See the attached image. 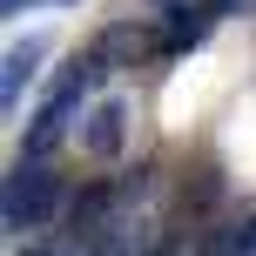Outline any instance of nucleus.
I'll list each match as a JSON object with an SVG mask.
<instances>
[{
  "instance_id": "f8f14e48",
  "label": "nucleus",
  "mask_w": 256,
  "mask_h": 256,
  "mask_svg": "<svg viewBox=\"0 0 256 256\" xmlns=\"http://www.w3.org/2000/svg\"><path fill=\"white\" fill-rule=\"evenodd\" d=\"M236 256H256V250H250V236H243V250H236Z\"/></svg>"
},
{
  "instance_id": "f257e3e1",
  "label": "nucleus",
  "mask_w": 256,
  "mask_h": 256,
  "mask_svg": "<svg viewBox=\"0 0 256 256\" xmlns=\"http://www.w3.org/2000/svg\"><path fill=\"white\" fill-rule=\"evenodd\" d=\"M61 202H68L61 168L34 162V155H20V162L7 168V182H0V222H7V236H27V230H40V222H54Z\"/></svg>"
},
{
  "instance_id": "423d86ee",
  "label": "nucleus",
  "mask_w": 256,
  "mask_h": 256,
  "mask_svg": "<svg viewBox=\"0 0 256 256\" xmlns=\"http://www.w3.org/2000/svg\"><path fill=\"white\" fill-rule=\"evenodd\" d=\"M216 196H222V162H196L189 168V182H182V209H216Z\"/></svg>"
},
{
  "instance_id": "f03ea898",
  "label": "nucleus",
  "mask_w": 256,
  "mask_h": 256,
  "mask_svg": "<svg viewBox=\"0 0 256 256\" xmlns=\"http://www.w3.org/2000/svg\"><path fill=\"white\" fill-rule=\"evenodd\" d=\"M122 135H128V102H115V94L81 115V148H88L94 162H115V155H122Z\"/></svg>"
},
{
  "instance_id": "9b49d317",
  "label": "nucleus",
  "mask_w": 256,
  "mask_h": 256,
  "mask_svg": "<svg viewBox=\"0 0 256 256\" xmlns=\"http://www.w3.org/2000/svg\"><path fill=\"white\" fill-rule=\"evenodd\" d=\"M243 236H250V250H256V216H250V222H243Z\"/></svg>"
},
{
  "instance_id": "9d476101",
  "label": "nucleus",
  "mask_w": 256,
  "mask_h": 256,
  "mask_svg": "<svg viewBox=\"0 0 256 256\" xmlns=\"http://www.w3.org/2000/svg\"><path fill=\"white\" fill-rule=\"evenodd\" d=\"M20 7H74V0H0V14H20Z\"/></svg>"
},
{
  "instance_id": "1a4fd4ad",
  "label": "nucleus",
  "mask_w": 256,
  "mask_h": 256,
  "mask_svg": "<svg viewBox=\"0 0 256 256\" xmlns=\"http://www.w3.org/2000/svg\"><path fill=\"white\" fill-rule=\"evenodd\" d=\"M142 256H182V236H155V243L142 250Z\"/></svg>"
},
{
  "instance_id": "6e6552de",
  "label": "nucleus",
  "mask_w": 256,
  "mask_h": 256,
  "mask_svg": "<svg viewBox=\"0 0 256 256\" xmlns=\"http://www.w3.org/2000/svg\"><path fill=\"white\" fill-rule=\"evenodd\" d=\"M20 256H88V250H81L74 236H61V243H27Z\"/></svg>"
},
{
  "instance_id": "39448f33",
  "label": "nucleus",
  "mask_w": 256,
  "mask_h": 256,
  "mask_svg": "<svg viewBox=\"0 0 256 256\" xmlns=\"http://www.w3.org/2000/svg\"><path fill=\"white\" fill-rule=\"evenodd\" d=\"M40 54H48V34H27V40L7 48V68H0V108H20L27 81H34V68H40Z\"/></svg>"
},
{
  "instance_id": "ddd939ff",
  "label": "nucleus",
  "mask_w": 256,
  "mask_h": 256,
  "mask_svg": "<svg viewBox=\"0 0 256 256\" xmlns=\"http://www.w3.org/2000/svg\"><path fill=\"white\" fill-rule=\"evenodd\" d=\"M148 7H176V0H148Z\"/></svg>"
},
{
  "instance_id": "20e7f679",
  "label": "nucleus",
  "mask_w": 256,
  "mask_h": 256,
  "mask_svg": "<svg viewBox=\"0 0 256 256\" xmlns=\"http://www.w3.org/2000/svg\"><path fill=\"white\" fill-rule=\"evenodd\" d=\"M162 48V34H148V27L142 20H115V27H102V34H94V61H108V68H122V61H135V54H155Z\"/></svg>"
},
{
  "instance_id": "7ed1b4c3",
  "label": "nucleus",
  "mask_w": 256,
  "mask_h": 256,
  "mask_svg": "<svg viewBox=\"0 0 256 256\" xmlns=\"http://www.w3.org/2000/svg\"><path fill=\"white\" fill-rule=\"evenodd\" d=\"M209 14L216 7H196V0H176V7H162V61H176V54H189L196 40L209 34Z\"/></svg>"
},
{
  "instance_id": "0eeeda50",
  "label": "nucleus",
  "mask_w": 256,
  "mask_h": 256,
  "mask_svg": "<svg viewBox=\"0 0 256 256\" xmlns=\"http://www.w3.org/2000/svg\"><path fill=\"white\" fill-rule=\"evenodd\" d=\"M236 250H243V230H202L189 243V256H236Z\"/></svg>"
}]
</instances>
